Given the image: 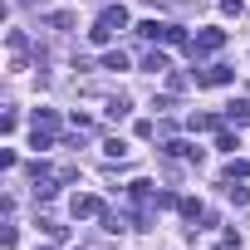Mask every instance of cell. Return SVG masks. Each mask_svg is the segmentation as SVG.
<instances>
[{
  "mask_svg": "<svg viewBox=\"0 0 250 250\" xmlns=\"http://www.w3.org/2000/svg\"><path fill=\"white\" fill-rule=\"evenodd\" d=\"M103 230H113V235H118V230H128V221L113 216V211H103Z\"/></svg>",
  "mask_w": 250,
  "mask_h": 250,
  "instance_id": "cell-14",
  "label": "cell"
},
{
  "mask_svg": "<svg viewBox=\"0 0 250 250\" xmlns=\"http://www.w3.org/2000/svg\"><path fill=\"white\" fill-rule=\"evenodd\" d=\"M108 157H123V152H128V143H123V138H108V147H103Z\"/></svg>",
  "mask_w": 250,
  "mask_h": 250,
  "instance_id": "cell-16",
  "label": "cell"
},
{
  "mask_svg": "<svg viewBox=\"0 0 250 250\" xmlns=\"http://www.w3.org/2000/svg\"><path fill=\"white\" fill-rule=\"evenodd\" d=\"M69 211H74L79 221H88V216H103V201H98V196H74Z\"/></svg>",
  "mask_w": 250,
  "mask_h": 250,
  "instance_id": "cell-3",
  "label": "cell"
},
{
  "mask_svg": "<svg viewBox=\"0 0 250 250\" xmlns=\"http://www.w3.org/2000/svg\"><path fill=\"white\" fill-rule=\"evenodd\" d=\"M143 69H152V74H162V69H172V64H167V54H157V49H152V54L143 59Z\"/></svg>",
  "mask_w": 250,
  "mask_h": 250,
  "instance_id": "cell-11",
  "label": "cell"
},
{
  "mask_svg": "<svg viewBox=\"0 0 250 250\" xmlns=\"http://www.w3.org/2000/svg\"><path fill=\"white\" fill-rule=\"evenodd\" d=\"M108 118H113V123H118V118H128V98H123V93L108 98Z\"/></svg>",
  "mask_w": 250,
  "mask_h": 250,
  "instance_id": "cell-10",
  "label": "cell"
},
{
  "mask_svg": "<svg viewBox=\"0 0 250 250\" xmlns=\"http://www.w3.org/2000/svg\"><path fill=\"white\" fill-rule=\"evenodd\" d=\"M235 79V69H226V64H206L201 74H196V83H206V88H216V83H230Z\"/></svg>",
  "mask_w": 250,
  "mask_h": 250,
  "instance_id": "cell-2",
  "label": "cell"
},
{
  "mask_svg": "<svg viewBox=\"0 0 250 250\" xmlns=\"http://www.w3.org/2000/svg\"><path fill=\"white\" fill-rule=\"evenodd\" d=\"M226 196H230L235 206H245V201H250V187H235V182H226Z\"/></svg>",
  "mask_w": 250,
  "mask_h": 250,
  "instance_id": "cell-12",
  "label": "cell"
},
{
  "mask_svg": "<svg viewBox=\"0 0 250 250\" xmlns=\"http://www.w3.org/2000/svg\"><path fill=\"white\" fill-rule=\"evenodd\" d=\"M240 10H245L240 0H221V15H235V20H240Z\"/></svg>",
  "mask_w": 250,
  "mask_h": 250,
  "instance_id": "cell-19",
  "label": "cell"
},
{
  "mask_svg": "<svg viewBox=\"0 0 250 250\" xmlns=\"http://www.w3.org/2000/svg\"><path fill=\"white\" fill-rule=\"evenodd\" d=\"M103 69H113V74L128 69V54H123V49H108V54H103Z\"/></svg>",
  "mask_w": 250,
  "mask_h": 250,
  "instance_id": "cell-7",
  "label": "cell"
},
{
  "mask_svg": "<svg viewBox=\"0 0 250 250\" xmlns=\"http://www.w3.org/2000/svg\"><path fill=\"white\" fill-rule=\"evenodd\" d=\"M187 123H191V133H211V128H221V118H211V113H191Z\"/></svg>",
  "mask_w": 250,
  "mask_h": 250,
  "instance_id": "cell-6",
  "label": "cell"
},
{
  "mask_svg": "<svg viewBox=\"0 0 250 250\" xmlns=\"http://www.w3.org/2000/svg\"><path fill=\"white\" fill-rule=\"evenodd\" d=\"M235 177H250V162H245V157H235V162L226 167V182H235Z\"/></svg>",
  "mask_w": 250,
  "mask_h": 250,
  "instance_id": "cell-13",
  "label": "cell"
},
{
  "mask_svg": "<svg viewBox=\"0 0 250 250\" xmlns=\"http://www.w3.org/2000/svg\"><path fill=\"white\" fill-rule=\"evenodd\" d=\"M216 147H221V152H235V147H240V143H235V138H230V133H216Z\"/></svg>",
  "mask_w": 250,
  "mask_h": 250,
  "instance_id": "cell-18",
  "label": "cell"
},
{
  "mask_svg": "<svg viewBox=\"0 0 250 250\" xmlns=\"http://www.w3.org/2000/svg\"><path fill=\"white\" fill-rule=\"evenodd\" d=\"M98 25H103V30H128V10H123V5H108Z\"/></svg>",
  "mask_w": 250,
  "mask_h": 250,
  "instance_id": "cell-4",
  "label": "cell"
},
{
  "mask_svg": "<svg viewBox=\"0 0 250 250\" xmlns=\"http://www.w3.org/2000/svg\"><path fill=\"white\" fill-rule=\"evenodd\" d=\"M226 123H235V128H245V123H250V103H245V98L226 103Z\"/></svg>",
  "mask_w": 250,
  "mask_h": 250,
  "instance_id": "cell-5",
  "label": "cell"
},
{
  "mask_svg": "<svg viewBox=\"0 0 250 250\" xmlns=\"http://www.w3.org/2000/svg\"><path fill=\"white\" fill-rule=\"evenodd\" d=\"M35 128H40V133H54V128H59V118L44 108V113H35Z\"/></svg>",
  "mask_w": 250,
  "mask_h": 250,
  "instance_id": "cell-9",
  "label": "cell"
},
{
  "mask_svg": "<svg viewBox=\"0 0 250 250\" xmlns=\"http://www.w3.org/2000/svg\"><path fill=\"white\" fill-rule=\"evenodd\" d=\"M221 44H226V30H201V35H196L187 49H191V59H201V54H216Z\"/></svg>",
  "mask_w": 250,
  "mask_h": 250,
  "instance_id": "cell-1",
  "label": "cell"
},
{
  "mask_svg": "<svg viewBox=\"0 0 250 250\" xmlns=\"http://www.w3.org/2000/svg\"><path fill=\"white\" fill-rule=\"evenodd\" d=\"M49 25H54V30H74V15H69V10H59V15H49Z\"/></svg>",
  "mask_w": 250,
  "mask_h": 250,
  "instance_id": "cell-15",
  "label": "cell"
},
{
  "mask_svg": "<svg viewBox=\"0 0 250 250\" xmlns=\"http://www.w3.org/2000/svg\"><path fill=\"white\" fill-rule=\"evenodd\" d=\"M88 40H93V44H108V40H113V30H103V25H93V30H88Z\"/></svg>",
  "mask_w": 250,
  "mask_h": 250,
  "instance_id": "cell-17",
  "label": "cell"
},
{
  "mask_svg": "<svg viewBox=\"0 0 250 250\" xmlns=\"http://www.w3.org/2000/svg\"><path fill=\"white\" fill-rule=\"evenodd\" d=\"M177 206H182V216H187V221H201V216H206V211H201V201H191V196H182Z\"/></svg>",
  "mask_w": 250,
  "mask_h": 250,
  "instance_id": "cell-8",
  "label": "cell"
}]
</instances>
